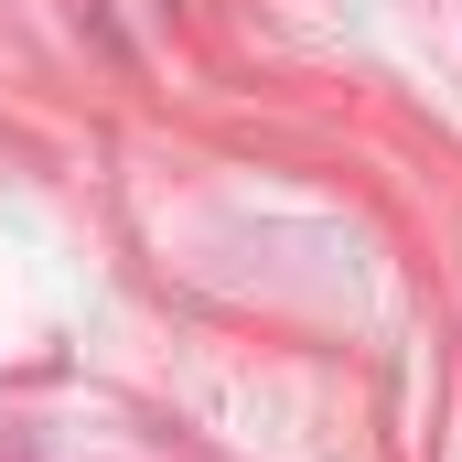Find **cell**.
I'll return each instance as SVG.
<instances>
[{
	"label": "cell",
	"instance_id": "1",
	"mask_svg": "<svg viewBox=\"0 0 462 462\" xmlns=\"http://www.w3.org/2000/svg\"><path fill=\"white\" fill-rule=\"evenodd\" d=\"M0 462H11V441H0Z\"/></svg>",
	"mask_w": 462,
	"mask_h": 462
}]
</instances>
